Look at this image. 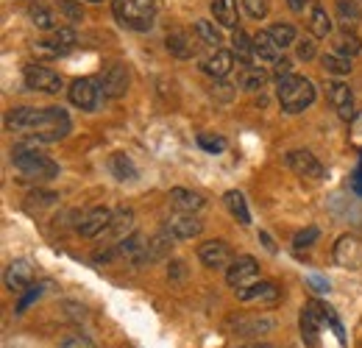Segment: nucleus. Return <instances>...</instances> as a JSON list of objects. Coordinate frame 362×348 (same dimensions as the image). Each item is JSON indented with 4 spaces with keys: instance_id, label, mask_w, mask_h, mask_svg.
Masks as SVG:
<instances>
[{
    "instance_id": "de8ad7c7",
    "label": "nucleus",
    "mask_w": 362,
    "mask_h": 348,
    "mask_svg": "<svg viewBox=\"0 0 362 348\" xmlns=\"http://www.w3.org/2000/svg\"><path fill=\"white\" fill-rule=\"evenodd\" d=\"M59 348H95V343H92L87 335H70Z\"/></svg>"
},
{
    "instance_id": "ddd939ff",
    "label": "nucleus",
    "mask_w": 362,
    "mask_h": 348,
    "mask_svg": "<svg viewBox=\"0 0 362 348\" xmlns=\"http://www.w3.org/2000/svg\"><path fill=\"white\" fill-rule=\"evenodd\" d=\"M257 276H259V262L254 260V257H248V254L237 257V260L226 267V284L228 287H234V290L254 284Z\"/></svg>"
},
{
    "instance_id": "ea45409f",
    "label": "nucleus",
    "mask_w": 362,
    "mask_h": 348,
    "mask_svg": "<svg viewBox=\"0 0 362 348\" xmlns=\"http://www.w3.org/2000/svg\"><path fill=\"white\" fill-rule=\"evenodd\" d=\"M317 237H320V228H317V226H307V228H301V231L293 237V248H296V251L310 248Z\"/></svg>"
},
{
    "instance_id": "412c9836",
    "label": "nucleus",
    "mask_w": 362,
    "mask_h": 348,
    "mask_svg": "<svg viewBox=\"0 0 362 348\" xmlns=\"http://www.w3.org/2000/svg\"><path fill=\"white\" fill-rule=\"evenodd\" d=\"M326 95H329V103L334 106V112L340 115V120H351L354 117V95L351 87L343 84V81H329L326 84Z\"/></svg>"
},
{
    "instance_id": "5fc2aeb1",
    "label": "nucleus",
    "mask_w": 362,
    "mask_h": 348,
    "mask_svg": "<svg viewBox=\"0 0 362 348\" xmlns=\"http://www.w3.org/2000/svg\"><path fill=\"white\" fill-rule=\"evenodd\" d=\"M287 6H290L293 11H304V6H307V0H287Z\"/></svg>"
},
{
    "instance_id": "7ed1b4c3",
    "label": "nucleus",
    "mask_w": 362,
    "mask_h": 348,
    "mask_svg": "<svg viewBox=\"0 0 362 348\" xmlns=\"http://www.w3.org/2000/svg\"><path fill=\"white\" fill-rule=\"evenodd\" d=\"M115 20L126 28V31H151L153 20L159 14V0H115L112 3Z\"/></svg>"
},
{
    "instance_id": "c756f323",
    "label": "nucleus",
    "mask_w": 362,
    "mask_h": 348,
    "mask_svg": "<svg viewBox=\"0 0 362 348\" xmlns=\"http://www.w3.org/2000/svg\"><path fill=\"white\" fill-rule=\"evenodd\" d=\"M28 20H31V25H37L40 31H56L59 28V23H56V11L45 6L42 0H37V3H31L28 6Z\"/></svg>"
},
{
    "instance_id": "20e7f679",
    "label": "nucleus",
    "mask_w": 362,
    "mask_h": 348,
    "mask_svg": "<svg viewBox=\"0 0 362 348\" xmlns=\"http://www.w3.org/2000/svg\"><path fill=\"white\" fill-rule=\"evenodd\" d=\"M226 329L234 337H248L259 340L262 335H271L276 329V320L271 315H231L226 320Z\"/></svg>"
},
{
    "instance_id": "6ab92c4d",
    "label": "nucleus",
    "mask_w": 362,
    "mask_h": 348,
    "mask_svg": "<svg viewBox=\"0 0 362 348\" xmlns=\"http://www.w3.org/2000/svg\"><path fill=\"white\" fill-rule=\"evenodd\" d=\"M31 282H34V267L25 260H14L3 273V284L8 293H25Z\"/></svg>"
},
{
    "instance_id": "c03bdc74",
    "label": "nucleus",
    "mask_w": 362,
    "mask_h": 348,
    "mask_svg": "<svg viewBox=\"0 0 362 348\" xmlns=\"http://www.w3.org/2000/svg\"><path fill=\"white\" fill-rule=\"evenodd\" d=\"M28 201H31V207H53L56 201H59V195L56 192H50V190H34L31 195H28Z\"/></svg>"
},
{
    "instance_id": "f8f14e48",
    "label": "nucleus",
    "mask_w": 362,
    "mask_h": 348,
    "mask_svg": "<svg viewBox=\"0 0 362 348\" xmlns=\"http://www.w3.org/2000/svg\"><path fill=\"white\" fill-rule=\"evenodd\" d=\"M198 260L209 270H226L234 262V254H231V245L226 240H206L198 245Z\"/></svg>"
},
{
    "instance_id": "8fccbe9b",
    "label": "nucleus",
    "mask_w": 362,
    "mask_h": 348,
    "mask_svg": "<svg viewBox=\"0 0 362 348\" xmlns=\"http://www.w3.org/2000/svg\"><path fill=\"white\" fill-rule=\"evenodd\" d=\"M212 95H218L221 100H231V98H234V87H228V84H215V87H212Z\"/></svg>"
},
{
    "instance_id": "3c124183",
    "label": "nucleus",
    "mask_w": 362,
    "mask_h": 348,
    "mask_svg": "<svg viewBox=\"0 0 362 348\" xmlns=\"http://www.w3.org/2000/svg\"><path fill=\"white\" fill-rule=\"evenodd\" d=\"M184 273H187V270H184V262L181 260L170 262V267H168V276H170V279H184Z\"/></svg>"
},
{
    "instance_id": "bb28decb",
    "label": "nucleus",
    "mask_w": 362,
    "mask_h": 348,
    "mask_svg": "<svg viewBox=\"0 0 362 348\" xmlns=\"http://www.w3.org/2000/svg\"><path fill=\"white\" fill-rule=\"evenodd\" d=\"M298 326H301V337L310 348L317 346V335H320V315H317L315 304H307L301 309V318H298Z\"/></svg>"
},
{
    "instance_id": "423d86ee",
    "label": "nucleus",
    "mask_w": 362,
    "mask_h": 348,
    "mask_svg": "<svg viewBox=\"0 0 362 348\" xmlns=\"http://www.w3.org/2000/svg\"><path fill=\"white\" fill-rule=\"evenodd\" d=\"M76 42H78L76 31L70 25H62V28L50 31L45 40H40L34 45V56L37 59H62L76 47Z\"/></svg>"
},
{
    "instance_id": "13d9d810",
    "label": "nucleus",
    "mask_w": 362,
    "mask_h": 348,
    "mask_svg": "<svg viewBox=\"0 0 362 348\" xmlns=\"http://www.w3.org/2000/svg\"><path fill=\"white\" fill-rule=\"evenodd\" d=\"M87 3H103V0H87Z\"/></svg>"
},
{
    "instance_id": "a211bd4d",
    "label": "nucleus",
    "mask_w": 362,
    "mask_h": 348,
    "mask_svg": "<svg viewBox=\"0 0 362 348\" xmlns=\"http://www.w3.org/2000/svg\"><path fill=\"white\" fill-rule=\"evenodd\" d=\"M234 293H237V301H243V304H273V301L281 298L279 284L276 282H262V279L248 284V287H240Z\"/></svg>"
},
{
    "instance_id": "4468645a",
    "label": "nucleus",
    "mask_w": 362,
    "mask_h": 348,
    "mask_svg": "<svg viewBox=\"0 0 362 348\" xmlns=\"http://www.w3.org/2000/svg\"><path fill=\"white\" fill-rule=\"evenodd\" d=\"M287 168L301 178H310V181H323L326 178V168L317 162V156H313L310 151H290L284 156Z\"/></svg>"
},
{
    "instance_id": "f704fd0d",
    "label": "nucleus",
    "mask_w": 362,
    "mask_h": 348,
    "mask_svg": "<svg viewBox=\"0 0 362 348\" xmlns=\"http://www.w3.org/2000/svg\"><path fill=\"white\" fill-rule=\"evenodd\" d=\"M145 245H148V243H145V237H142L139 231H134L132 237H126L123 243H117V251H120V257H123V260H129L132 265H134V262L142 257Z\"/></svg>"
},
{
    "instance_id": "6e6d98bb",
    "label": "nucleus",
    "mask_w": 362,
    "mask_h": 348,
    "mask_svg": "<svg viewBox=\"0 0 362 348\" xmlns=\"http://www.w3.org/2000/svg\"><path fill=\"white\" fill-rule=\"evenodd\" d=\"M259 240H262V243H265V248H268V251H271V254H276V245H273V240H271V237H268V234H265V231H262V234H259Z\"/></svg>"
},
{
    "instance_id": "72a5a7b5",
    "label": "nucleus",
    "mask_w": 362,
    "mask_h": 348,
    "mask_svg": "<svg viewBox=\"0 0 362 348\" xmlns=\"http://www.w3.org/2000/svg\"><path fill=\"white\" fill-rule=\"evenodd\" d=\"M109 170L115 173V178H120V181H134L136 178L134 162H132V156H126V153H112Z\"/></svg>"
},
{
    "instance_id": "cd10ccee",
    "label": "nucleus",
    "mask_w": 362,
    "mask_h": 348,
    "mask_svg": "<svg viewBox=\"0 0 362 348\" xmlns=\"http://www.w3.org/2000/svg\"><path fill=\"white\" fill-rule=\"evenodd\" d=\"M231 53H234V59H237V67H243V64H254V37H248L243 28H234V34H231Z\"/></svg>"
},
{
    "instance_id": "2f4dec72",
    "label": "nucleus",
    "mask_w": 362,
    "mask_h": 348,
    "mask_svg": "<svg viewBox=\"0 0 362 348\" xmlns=\"http://www.w3.org/2000/svg\"><path fill=\"white\" fill-rule=\"evenodd\" d=\"M223 201H226V209L231 212V218H237V223H240V226H248V223H251V212H248V207H245L243 192L228 190L226 195H223Z\"/></svg>"
},
{
    "instance_id": "79ce46f5",
    "label": "nucleus",
    "mask_w": 362,
    "mask_h": 348,
    "mask_svg": "<svg viewBox=\"0 0 362 348\" xmlns=\"http://www.w3.org/2000/svg\"><path fill=\"white\" fill-rule=\"evenodd\" d=\"M337 14H340V20L349 25V23H357L360 20V8H357V3L354 0H337Z\"/></svg>"
},
{
    "instance_id": "09e8293b",
    "label": "nucleus",
    "mask_w": 362,
    "mask_h": 348,
    "mask_svg": "<svg viewBox=\"0 0 362 348\" xmlns=\"http://www.w3.org/2000/svg\"><path fill=\"white\" fill-rule=\"evenodd\" d=\"M273 67H276V70H273V73H276V79H284V76H290V73H293V64H290L287 59H279Z\"/></svg>"
},
{
    "instance_id": "e433bc0d",
    "label": "nucleus",
    "mask_w": 362,
    "mask_h": 348,
    "mask_svg": "<svg viewBox=\"0 0 362 348\" xmlns=\"http://www.w3.org/2000/svg\"><path fill=\"white\" fill-rule=\"evenodd\" d=\"M195 37H198L204 45H209L212 50L223 42L221 28H215V23H209V20H195Z\"/></svg>"
},
{
    "instance_id": "6e6552de",
    "label": "nucleus",
    "mask_w": 362,
    "mask_h": 348,
    "mask_svg": "<svg viewBox=\"0 0 362 348\" xmlns=\"http://www.w3.org/2000/svg\"><path fill=\"white\" fill-rule=\"evenodd\" d=\"M47 109H34V106H14L6 112L3 123L8 131H25V134H37L45 126Z\"/></svg>"
},
{
    "instance_id": "9d476101",
    "label": "nucleus",
    "mask_w": 362,
    "mask_h": 348,
    "mask_svg": "<svg viewBox=\"0 0 362 348\" xmlns=\"http://www.w3.org/2000/svg\"><path fill=\"white\" fill-rule=\"evenodd\" d=\"M332 260L343 270H362V240L357 234H340L332 248Z\"/></svg>"
},
{
    "instance_id": "7c9ffc66",
    "label": "nucleus",
    "mask_w": 362,
    "mask_h": 348,
    "mask_svg": "<svg viewBox=\"0 0 362 348\" xmlns=\"http://www.w3.org/2000/svg\"><path fill=\"white\" fill-rule=\"evenodd\" d=\"M212 14H215V23L223 25V28H237L240 25L237 0H212Z\"/></svg>"
},
{
    "instance_id": "9b49d317",
    "label": "nucleus",
    "mask_w": 362,
    "mask_h": 348,
    "mask_svg": "<svg viewBox=\"0 0 362 348\" xmlns=\"http://www.w3.org/2000/svg\"><path fill=\"white\" fill-rule=\"evenodd\" d=\"M98 81H100V89H103V95L106 98H112V100H120V98H126V92H129V67L126 64H120V62H115V64H109V67H103V73L98 76Z\"/></svg>"
},
{
    "instance_id": "2eb2a0df",
    "label": "nucleus",
    "mask_w": 362,
    "mask_h": 348,
    "mask_svg": "<svg viewBox=\"0 0 362 348\" xmlns=\"http://www.w3.org/2000/svg\"><path fill=\"white\" fill-rule=\"evenodd\" d=\"M134 209H129V207H117L115 209V215L109 220V226H106V231L98 237V240H109L112 245H117V243H123L126 237H132L134 234Z\"/></svg>"
},
{
    "instance_id": "39448f33",
    "label": "nucleus",
    "mask_w": 362,
    "mask_h": 348,
    "mask_svg": "<svg viewBox=\"0 0 362 348\" xmlns=\"http://www.w3.org/2000/svg\"><path fill=\"white\" fill-rule=\"evenodd\" d=\"M70 129H73L70 115L62 106H50L47 109L45 126L37 131V134H28V139L37 142V145H53V142H62L70 134Z\"/></svg>"
},
{
    "instance_id": "5701e85b",
    "label": "nucleus",
    "mask_w": 362,
    "mask_h": 348,
    "mask_svg": "<svg viewBox=\"0 0 362 348\" xmlns=\"http://www.w3.org/2000/svg\"><path fill=\"white\" fill-rule=\"evenodd\" d=\"M168 201H170V207L176 212H189V215H195V212H201L206 207L204 195H198V192H192L187 187H173L170 195H168Z\"/></svg>"
},
{
    "instance_id": "f3484780",
    "label": "nucleus",
    "mask_w": 362,
    "mask_h": 348,
    "mask_svg": "<svg viewBox=\"0 0 362 348\" xmlns=\"http://www.w3.org/2000/svg\"><path fill=\"white\" fill-rule=\"evenodd\" d=\"M173 243H176V237H173L168 228L156 231V234L148 240V245H145L142 257L134 262V267H148V265H153V262H162L170 251H173Z\"/></svg>"
},
{
    "instance_id": "a878e982",
    "label": "nucleus",
    "mask_w": 362,
    "mask_h": 348,
    "mask_svg": "<svg viewBox=\"0 0 362 348\" xmlns=\"http://www.w3.org/2000/svg\"><path fill=\"white\" fill-rule=\"evenodd\" d=\"M310 34L315 37V40H326L329 34H332V28H334V23H332V17H329V11L317 3V0H313L310 3Z\"/></svg>"
},
{
    "instance_id": "c9c22d12",
    "label": "nucleus",
    "mask_w": 362,
    "mask_h": 348,
    "mask_svg": "<svg viewBox=\"0 0 362 348\" xmlns=\"http://www.w3.org/2000/svg\"><path fill=\"white\" fill-rule=\"evenodd\" d=\"M334 50L337 53H343V56H360L362 53V40L354 34V31H349V28H343L340 34H337V40H334Z\"/></svg>"
},
{
    "instance_id": "603ef678",
    "label": "nucleus",
    "mask_w": 362,
    "mask_h": 348,
    "mask_svg": "<svg viewBox=\"0 0 362 348\" xmlns=\"http://www.w3.org/2000/svg\"><path fill=\"white\" fill-rule=\"evenodd\" d=\"M351 190H354L357 195H362V156H360L357 170H354V175H351Z\"/></svg>"
},
{
    "instance_id": "4d7b16f0",
    "label": "nucleus",
    "mask_w": 362,
    "mask_h": 348,
    "mask_svg": "<svg viewBox=\"0 0 362 348\" xmlns=\"http://www.w3.org/2000/svg\"><path fill=\"white\" fill-rule=\"evenodd\" d=\"M240 348H273L271 343H262V340H254V343H245V346H240Z\"/></svg>"
},
{
    "instance_id": "0eeeda50",
    "label": "nucleus",
    "mask_w": 362,
    "mask_h": 348,
    "mask_svg": "<svg viewBox=\"0 0 362 348\" xmlns=\"http://www.w3.org/2000/svg\"><path fill=\"white\" fill-rule=\"evenodd\" d=\"M67 98H70V103H73L76 109H81V112H95V109H100V103L106 100V95H103L98 79H76V81L70 84V89H67Z\"/></svg>"
},
{
    "instance_id": "dca6fc26",
    "label": "nucleus",
    "mask_w": 362,
    "mask_h": 348,
    "mask_svg": "<svg viewBox=\"0 0 362 348\" xmlns=\"http://www.w3.org/2000/svg\"><path fill=\"white\" fill-rule=\"evenodd\" d=\"M112 215H115V209H109V207H92V209H87V212L78 218L76 231H78L81 237H87V240H98V237L106 231Z\"/></svg>"
},
{
    "instance_id": "a19ab883",
    "label": "nucleus",
    "mask_w": 362,
    "mask_h": 348,
    "mask_svg": "<svg viewBox=\"0 0 362 348\" xmlns=\"http://www.w3.org/2000/svg\"><path fill=\"white\" fill-rule=\"evenodd\" d=\"M240 3L248 11V17H254V20H265L271 11V0H240Z\"/></svg>"
},
{
    "instance_id": "864d4df0",
    "label": "nucleus",
    "mask_w": 362,
    "mask_h": 348,
    "mask_svg": "<svg viewBox=\"0 0 362 348\" xmlns=\"http://www.w3.org/2000/svg\"><path fill=\"white\" fill-rule=\"evenodd\" d=\"M307 282H310V287L317 290V293H329V282H326V279H320V276H310Z\"/></svg>"
},
{
    "instance_id": "37998d69",
    "label": "nucleus",
    "mask_w": 362,
    "mask_h": 348,
    "mask_svg": "<svg viewBox=\"0 0 362 348\" xmlns=\"http://www.w3.org/2000/svg\"><path fill=\"white\" fill-rule=\"evenodd\" d=\"M59 11L67 17V23H81L84 20V11L76 0H59Z\"/></svg>"
},
{
    "instance_id": "c85d7f7f",
    "label": "nucleus",
    "mask_w": 362,
    "mask_h": 348,
    "mask_svg": "<svg viewBox=\"0 0 362 348\" xmlns=\"http://www.w3.org/2000/svg\"><path fill=\"white\" fill-rule=\"evenodd\" d=\"M281 45L276 42L271 37V31H259L257 37H254V56L259 59V62H271V64H276L279 59H281Z\"/></svg>"
},
{
    "instance_id": "aec40b11",
    "label": "nucleus",
    "mask_w": 362,
    "mask_h": 348,
    "mask_svg": "<svg viewBox=\"0 0 362 348\" xmlns=\"http://www.w3.org/2000/svg\"><path fill=\"white\" fill-rule=\"evenodd\" d=\"M234 53L231 50H223V47H215L204 62H201V70L209 76V79H215V81H223L228 73L234 70Z\"/></svg>"
},
{
    "instance_id": "f257e3e1",
    "label": "nucleus",
    "mask_w": 362,
    "mask_h": 348,
    "mask_svg": "<svg viewBox=\"0 0 362 348\" xmlns=\"http://www.w3.org/2000/svg\"><path fill=\"white\" fill-rule=\"evenodd\" d=\"M11 165L25 175V178H31V181H50V178L59 175V165H56L50 156H45V153L40 151V145L31 142L28 137L20 139V142L11 148Z\"/></svg>"
},
{
    "instance_id": "b1692460",
    "label": "nucleus",
    "mask_w": 362,
    "mask_h": 348,
    "mask_svg": "<svg viewBox=\"0 0 362 348\" xmlns=\"http://www.w3.org/2000/svg\"><path fill=\"white\" fill-rule=\"evenodd\" d=\"M165 47H168V53H170V56H176V59H181V62H187V59H192V56L198 53L195 40H192L187 31H181V28L168 31V37H165Z\"/></svg>"
},
{
    "instance_id": "49530a36",
    "label": "nucleus",
    "mask_w": 362,
    "mask_h": 348,
    "mask_svg": "<svg viewBox=\"0 0 362 348\" xmlns=\"http://www.w3.org/2000/svg\"><path fill=\"white\" fill-rule=\"evenodd\" d=\"M198 145L206 148V151H212V153L226 151V139H223V137H206V134H201V137H198Z\"/></svg>"
},
{
    "instance_id": "1a4fd4ad",
    "label": "nucleus",
    "mask_w": 362,
    "mask_h": 348,
    "mask_svg": "<svg viewBox=\"0 0 362 348\" xmlns=\"http://www.w3.org/2000/svg\"><path fill=\"white\" fill-rule=\"evenodd\" d=\"M23 84L28 92H45V95H56L64 87L62 76L53 73L50 67H42V64H28L23 70Z\"/></svg>"
},
{
    "instance_id": "473e14b6",
    "label": "nucleus",
    "mask_w": 362,
    "mask_h": 348,
    "mask_svg": "<svg viewBox=\"0 0 362 348\" xmlns=\"http://www.w3.org/2000/svg\"><path fill=\"white\" fill-rule=\"evenodd\" d=\"M320 64H323V70H326L329 76H349V73H351V59L343 56V53H337V50L323 53Z\"/></svg>"
},
{
    "instance_id": "58836bf2",
    "label": "nucleus",
    "mask_w": 362,
    "mask_h": 348,
    "mask_svg": "<svg viewBox=\"0 0 362 348\" xmlns=\"http://www.w3.org/2000/svg\"><path fill=\"white\" fill-rule=\"evenodd\" d=\"M296 56L301 59V62H313L317 56V45H315V37L310 34V37H301V40H296Z\"/></svg>"
},
{
    "instance_id": "4c0bfd02",
    "label": "nucleus",
    "mask_w": 362,
    "mask_h": 348,
    "mask_svg": "<svg viewBox=\"0 0 362 348\" xmlns=\"http://www.w3.org/2000/svg\"><path fill=\"white\" fill-rule=\"evenodd\" d=\"M268 31H271V37L279 45H281V47H287V45H296V40H298V34H296V28H293L290 23H273Z\"/></svg>"
},
{
    "instance_id": "393cba45",
    "label": "nucleus",
    "mask_w": 362,
    "mask_h": 348,
    "mask_svg": "<svg viewBox=\"0 0 362 348\" xmlns=\"http://www.w3.org/2000/svg\"><path fill=\"white\" fill-rule=\"evenodd\" d=\"M268 84V70L265 67H257V64H243L237 70V87L245 89V92H259V89Z\"/></svg>"
},
{
    "instance_id": "f03ea898",
    "label": "nucleus",
    "mask_w": 362,
    "mask_h": 348,
    "mask_svg": "<svg viewBox=\"0 0 362 348\" xmlns=\"http://www.w3.org/2000/svg\"><path fill=\"white\" fill-rule=\"evenodd\" d=\"M276 98H279V106L281 112L287 115H301L304 109H310L315 103V84L304 76H284L279 79V89H276Z\"/></svg>"
},
{
    "instance_id": "4be33fe9",
    "label": "nucleus",
    "mask_w": 362,
    "mask_h": 348,
    "mask_svg": "<svg viewBox=\"0 0 362 348\" xmlns=\"http://www.w3.org/2000/svg\"><path fill=\"white\" fill-rule=\"evenodd\" d=\"M165 228L176 240H192V237H198L204 231V223L195 215H189V212H176V215H170V218L165 220Z\"/></svg>"
},
{
    "instance_id": "a18cd8bd",
    "label": "nucleus",
    "mask_w": 362,
    "mask_h": 348,
    "mask_svg": "<svg viewBox=\"0 0 362 348\" xmlns=\"http://www.w3.org/2000/svg\"><path fill=\"white\" fill-rule=\"evenodd\" d=\"M40 298H42V287H40V284H37V287L31 284V287H28V293H25V296L20 298V304H17V315H23V312H25L28 306H31V304H37Z\"/></svg>"
}]
</instances>
